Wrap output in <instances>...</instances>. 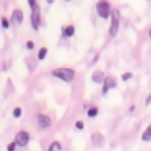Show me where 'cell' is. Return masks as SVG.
<instances>
[{"label":"cell","instance_id":"cell-23","mask_svg":"<svg viewBox=\"0 0 151 151\" xmlns=\"http://www.w3.org/2000/svg\"><path fill=\"white\" fill-rule=\"evenodd\" d=\"M145 103H147V104H150V103H151V95H148V97H147V100H145Z\"/></svg>","mask_w":151,"mask_h":151},{"label":"cell","instance_id":"cell-12","mask_svg":"<svg viewBox=\"0 0 151 151\" xmlns=\"http://www.w3.org/2000/svg\"><path fill=\"white\" fill-rule=\"evenodd\" d=\"M142 141H145V142H150V141H151V124L144 130V133H142Z\"/></svg>","mask_w":151,"mask_h":151},{"label":"cell","instance_id":"cell-15","mask_svg":"<svg viewBox=\"0 0 151 151\" xmlns=\"http://www.w3.org/2000/svg\"><path fill=\"white\" fill-rule=\"evenodd\" d=\"M55 150H60V144L59 142H52L47 151H55Z\"/></svg>","mask_w":151,"mask_h":151},{"label":"cell","instance_id":"cell-8","mask_svg":"<svg viewBox=\"0 0 151 151\" xmlns=\"http://www.w3.org/2000/svg\"><path fill=\"white\" fill-rule=\"evenodd\" d=\"M91 142L94 144V147H103L104 145V136L100 132H95L91 137Z\"/></svg>","mask_w":151,"mask_h":151},{"label":"cell","instance_id":"cell-16","mask_svg":"<svg viewBox=\"0 0 151 151\" xmlns=\"http://www.w3.org/2000/svg\"><path fill=\"white\" fill-rule=\"evenodd\" d=\"M21 113H23V109H21V107H15L14 112H12V115H14V118H20Z\"/></svg>","mask_w":151,"mask_h":151},{"label":"cell","instance_id":"cell-4","mask_svg":"<svg viewBox=\"0 0 151 151\" xmlns=\"http://www.w3.org/2000/svg\"><path fill=\"white\" fill-rule=\"evenodd\" d=\"M30 23H32V27H33L35 30L40 29V24H41V9H40V6H38V5L32 9Z\"/></svg>","mask_w":151,"mask_h":151},{"label":"cell","instance_id":"cell-1","mask_svg":"<svg viewBox=\"0 0 151 151\" xmlns=\"http://www.w3.org/2000/svg\"><path fill=\"white\" fill-rule=\"evenodd\" d=\"M52 76L56 79H60L62 82H73L76 77V73L73 68H56L52 71Z\"/></svg>","mask_w":151,"mask_h":151},{"label":"cell","instance_id":"cell-24","mask_svg":"<svg viewBox=\"0 0 151 151\" xmlns=\"http://www.w3.org/2000/svg\"><path fill=\"white\" fill-rule=\"evenodd\" d=\"M47 3H48V5H52V3H53V0H47Z\"/></svg>","mask_w":151,"mask_h":151},{"label":"cell","instance_id":"cell-6","mask_svg":"<svg viewBox=\"0 0 151 151\" xmlns=\"http://www.w3.org/2000/svg\"><path fill=\"white\" fill-rule=\"evenodd\" d=\"M36 121H38V127L42 129V130H47V129L52 127V119H50V116L44 115V113H40Z\"/></svg>","mask_w":151,"mask_h":151},{"label":"cell","instance_id":"cell-19","mask_svg":"<svg viewBox=\"0 0 151 151\" xmlns=\"http://www.w3.org/2000/svg\"><path fill=\"white\" fill-rule=\"evenodd\" d=\"M2 27H3V29H8V27H9V21H8L6 17L2 18Z\"/></svg>","mask_w":151,"mask_h":151},{"label":"cell","instance_id":"cell-26","mask_svg":"<svg viewBox=\"0 0 151 151\" xmlns=\"http://www.w3.org/2000/svg\"><path fill=\"white\" fill-rule=\"evenodd\" d=\"M64 2H68V0H64Z\"/></svg>","mask_w":151,"mask_h":151},{"label":"cell","instance_id":"cell-5","mask_svg":"<svg viewBox=\"0 0 151 151\" xmlns=\"http://www.w3.org/2000/svg\"><path fill=\"white\" fill-rule=\"evenodd\" d=\"M29 141H30V134H29L27 132L21 130V132H18V133L15 134V142H17L18 147H26V145L29 144Z\"/></svg>","mask_w":151,"mask_h":151},{"label":"cell","instance_id":"cell-13","mask_svg":"<svg viewBox=\"0 0 151 151\" xmlns=\"http://www.w3.org/2000/svg\"><path fill=\"white\" fill-rule=\"evenodd\" d=\"M98 115V107H91L89 110H88V116H89V118H94V116H97Z\"/></svg>","mask_w":151,"mask_h":151},{"label":"cell","instance_id":"cell-18","mask_svg":"<svg viewBox=\"0 0 151 151\" xmlns=\"http://www.w3.org/2000/svg\"><path fill=\"white\" fill-rule=\"evenodd\" d=\"M15 147H18L15 141H14V142H11V144H8V151H15Z\"/></svg>","mask_w":151,"mask_h":151},{"label":"cell","instance_id":"cell-9","mask_svg":"<svg viewBox=\"0 0 151 151\" xmlns=\"http://www.w3.org/2000/svg\"><path fill=\"white\" fill-rule=\"evenodd\" d=\"M11 21L14 24H21L23 23V11L21 9H14L12 11V17H11Z\"/></svg>","mask_w":151,"mask_h":151},{"label":"cell","instance_id":"cell-20","mask_svg":"<svg viewBox=\"0 0 151 151\" xmlns=\"http://www.w3.org/2000/svg\"><path fill=\"white\" fill-rule=\"evenodd\" d=\"M83 127H85L83 121H77V122H76V129H77V130H83Z\"/></svg>","mask_w":151,"mask_h":151},{"label":"cell","instance_id":"cell-17","mask_svg":"<svg viewBox=\"0 0 151 151\" xmlns=\"http://www.w3.org/2000/svg\"><path fill=\"white\" fill-rule=\"evenodd\" d=\"M132 77H133V74H132V73H124V74H122V77H121V79H122L124 82H127V80H130Z\"/></svg>","mask_w":151,"mask_h":151},{"label":"cell","instance_id":"cell-3","mask_svg":"<svg viewBox=\"0 0 151 151\" xmlns=\"http://www.w3.org/2000/svg\"><path fill=\"white\" fill-rule=\"evenodd\" d=\"M112 21H110V29H109V35L110 36H116L118 30H119V17H118V11L112 12Z\"/></svg>","mask_w":151,"mask_h":151},{"label":"cell","instance_id":"cell-11","mask_svg":"<svg viewBox=\"0 0 151 151\" xmlns=\"http://www.w3.org/2000/svg\"><path fill=\"white\" fill-rule=\"evenodd\" d=\"M74 26H71V24H70V26H65L64 27V30H62V36H65V38H71L73 35H74Z\"/></svg>","mask_w":151,"mask_h":151},{"label":"cell","instance_id":"cell-14","mask_svg":"<svg viewBox=\"0 0 151 151\" xmlns=\"http://www.w3.org/2000/svg\"><path fill=\"white\" fill-rule=\"evenodd\" d=\"M47 52H48V50H47V47H42V48L40 50V53H38V59H40V60H42V59L47 56Z\"/></svg>","mask_w":151,"mask_h":151},{"label":"cell","instance_id":"cell-21","mask_svg":"<svg viewBox=\"0 0 151 151\" xmlns=\"http://www.w3.org/2000/svg\"><path fill=\"white\" fill-rule=\"evenodd\" d=\"M27 3H29V6H30V9H33L38 3H36V0H27Z\"/></svg>","mask_w":151,"mask_h":151},{"label":"cell","instance_id":"cell-10","mask_svg":"<svg viewBox=\"0 0 151 151\" xmlns=\"http://www.w3.org/2000/svg\"><path fill=\"white\" fill-rule=\"evenodd\" d=\"M106 77H107V76H104L103 71H95V73L92 74V82H94V83H104Z\"/></svg>","mask_w":151,"mask_h":151},{"label":"cell","instance_id":"cell-25","mask_svg":"<svg viewBox=\"0 0 151 151\" xmlns=\"http://www.w3.org/2000/svg\"><path fill=\"white\" fill-rule=\"evenodd\" d=\"M148 36H150V40H151V29H150V32H148Z\"/></svg>","mask_w":151,"mask_h":151},{"label":"cell","instance_id":"cell-2","mask_svg":"<svg viewBox=\"0 0 151 151\" xmlns=\"http://www.w3.org/2000/svg\"><path fill=\"white\" fill-rule=\"evenodd\" d=\"M95 9H97V14L101 18H109L112 15V6L109 3V0H98Z\"/></svg>","mask_w":151,"mask_h":151},{"label":"cell","instance_id":"cell-7","mask_svg":"<svg viewBox=\"0 0 151 151\" xmlns=\"http://www.w3.org/2000/svg\"><path fill=\"white\" fill-rule=\"evenodd\" d=\"M113 88H116V80H115V77H112V76H107L104 83H103V92L101 94L103 95H107V92L110 89H113Z\"/></svg>","mask_w":151,"mask_h":151},{"label":"cell","instance_id":"cell-22","mask_svg":"<svg viewBox=\"0 0 151 151\" xmlns=\"http://www.w3.org/2000/svg\"><path fill=\"white\" fill-rule=\"evenodd\" d=\"M33 47H35L33 41H27V42H26V48H27V50H32Z\"/></svg>","mask_w":151,"mask_h":151}]
</instances>
